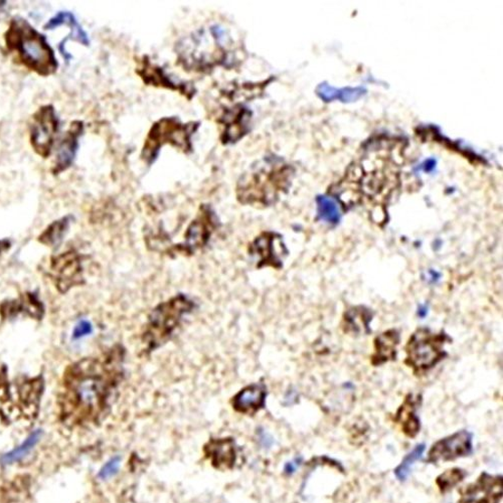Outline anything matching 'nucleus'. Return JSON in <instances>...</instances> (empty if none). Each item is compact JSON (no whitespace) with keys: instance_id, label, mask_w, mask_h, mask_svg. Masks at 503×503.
Returning <instances> with one entry per match:
<instances>
[{"instance_id":"nucleus-34","label":"nucleus","mask_w":503,"mask_h":503,"mask_svg":"<svg viewBox=\"0 0 503 503\" xmlns=\"http://www.w3.org/2000/svg\"><path fill=\"white\" fill-rule=\"evenodd\" d=\"M299 465H300V463H299L298 459L288 462L287 464V467H285V472H287L288 474L296 472L297 469L299 468Z\"/></svg>"},{"instance_id":"nucleus-19","label":"nucleus","mask_w":503,"mask_h":503,"mask_svg":"<svg viewBox=\"0 0 503 503\" xmlns=\"http://www.w3.org/2000/svg\"><path fill=\"white\" fill-rule=\"evenodd\" d=\"M62 25L69 26L70 34L59 44L58 49L65 63L69 64L73 59V55L65 50L66 42L73 40L85 46H89L91 42L87 33L83 30L77 18L71 12H59L45 24L44 30L53 31Z\"/></svg>"},{"instance_id":"nucleus-8","label":"nucleus","mask_w":503,"mask_h":503,"mask_svg":"<svg viewBox=\"0 0 503 503\" xmlns=\"http://www.w3.org/2000/svg\"><path fill=\"white\" fill-rule=\"evenodd\" d=\"M221 222L211 205H201L185 233V241L167 249V255L193 256L206 248Z\"/></svg>"},{"instance_id":"nucleus-3","label":"nucleus","mask_w":503,"mask_h":503,"mask_svg":"<svg viewBox=\"0 0 503 503\" xmlns=\"http://www.w3.org/2000/svg\"><path fill=\"white\" fill-rule=\"evenodd\" d=\"M230 43V36L220 25L201 28L176 43V64L188 72L202 74H210L216 66L232 68Z\"/></svg>"},{"instance_id":"nucleus-21","label":"nucleus","mask_w":503,"mask_h":503,"mask_svg":"<svg viewBox=\"0 0 503 503\" xmlns=\"http://www.w3.org/2000/svg\"><path fill=\"white\" fill-rule=\"evenodd\" d=\"M400 343V335L397 330H387L375 340V354L372 362L379 366L393 360L397 356V347Z\"/></svg>"},{"instance_id":"nucleus-31","label":"nucleus","mask_w":503,"mask_h":503,"mask_svg":"<svg viewBox=\"0 0 503 503\" xmlns=\"http://www.w3.org/2000/svg\"><path fill=\"white\" fill-rule=\"evenodd\" d=\"M121 465V458L119 457L111 458L99 472V477L102 479H109L114 476H116Z\"/></svg>"},{"instance_id":"nucleus-33","label":"nucleus","mask_w":503,"mask_h":503,"mask_svg":"<svg viewBox=\"0 0 503 503\" xmlns=\"http://www.w3.org/2000/svg\"><path fill=\"white\" fill-rule=\"evenodd\" d=\"M421 166L424 172L431 173L436 167V160L433 158L427 159Z\"/></svg>"},{"instance_id":"nucleus-36","label":"nucleus","mask_w":503,"mask_h":503,"mask_svg":"<svg viewBox=\"0 0 503 503\" xmlns=\"http://www.w3.org/2000/svg\"><path fill=\"white\" fill-rule=\"evenodd\" d=\"M427 310L426 308L421 307L419 310V316L424 317L426 316Z\"/></svg>"},{"instance_id":"nucleus-23","label":"nucleus","mask_w":503,"mask_h":503,"mask_svg":"<svg viewBox=\"0 0 503 503\" xmlns=\"http://www.w3.org/2000/svg\"><path fill=\"white\" fill-rule=\"evenodd\" d=\"M416 404L410 395L396 414V422L401 425L403 432L409 438H415L420 432V419L417 416Z\"/></svg>"},{"instance_id":"nucleus-10","label":"nucleus","mask_w":503,"mask_h":503,"mask_svg":"<svg viewBox=\"0 0 503 503\" xmlns=\"http://www.w3.org/2000/svg\"><path fill=\"white\" fill-rule=\"evenodd\" d=\"M30 142L35 153L44 159L53 153L55 137L60 128V119L55 106L47 104L37 109L30 122Z\"/></svg>"},{"instance_id":"nucleus-5","label":"nucleus","mask_w":503,"mask_h":503,"mask_svg":"<svg viewBox=\"0 0 503 503\" xmlns=\"http://www.w3.org/2000/svg\"><path fill=\"white\" fill-rule=\"evenodd\" d=\"M196 303L184 293H178L166 301L160 302L150 311L141 334V343L146 354L163 347L173 337L185 317L196 308Z\"/></svg>"},{"instance_id":"nucleus-28","label":"nucleus","mask_w":503,"mask_h":503,"mask_svg":"<svg viewBox=\"0 0 503 503\" xmlns=\"http://www.w3.org/2000/svg\"><path fill=\"white\" fill-rule=\"evenodd\" d=\"M372 320L371 312L364 307H356L346 313V327L354 332H368L369 321Z\"/></svg>"},{"instance_id":"nucleus-24","label":"nucleus","mask_w":503,"mask_h":503,"mask_svg":"<svg viewBox=\"0 0 503 503\" xmlns=\"http://www.w3.org/2000/svg\"><path fill=\"white\" fill-rule=\"evenodd\" d=\"M74 216L71 215L61 217L46 226V229L39 236L37 241L46 246H58L64 240L66 233L69 232Z\"/></svg>"},{"instance_id":"nucleus-30","label":"nucleus","mask_w":503,"mask_h":503,"mask_svg":"<svg viewBox=\"0 0 503 503\" xmlns=\"http://www.w3.org/2000/svg\"><path fill=\"white\" fill-rule=\"evenodd\" d=\"M467 471L460 468H452L446 470L436 479L438 488L442 493L450 491L453 488L457 487L465 478H467Z\"/></svg>"},{"instance_id":"nucleus-7","label":"nucleus","mask_w":503,"mask_h":503,"mask_svg":"<svg viewBox=\"0 0 503 503\" xmlns=\"http://www.w3.org/2000/svg\"><path fill=\"white\" fill-rule=\"evenodd\" d=\"M201 126V122L191 121L184 123L178 117H163L154 123L141 150V159L150 166L159 156L160 150L169 145L185 155L194 151L193 136Z\"/></svg>"},{"instance_id":"nucleus-32","label":"nucleus","mask_w":503,"mask_h":503,"mask_svg":"<svg viewBox=\"0 0 503 503\" xmlns=\"http://www.w3.org/2000/svg\"><path fill=\"white\" fill-rule=\"evenodd\" d=\"M93 327L91 322L87 320H82L77 326H75L73 331V338L79 339L84 337H87L92 334Z\"/></svg>"},{"instance_id":"nucleus-20","label":"nucleus","mask_w":503,"mask_h":503,"mask_svg":"<svg viewBox=\"0 0 503 503\" xmlns=\"http://www.w3.org/2000/svg\"><path fill=\"white\" fill-rule=\"evenodd\" d=\"M267 397V387L263 383H254L245 387L232 398L236 412L253 415L263 409Z\"/></svg>"},{"instance_id":"nucleus-6","label":"nucleus","mask_w":503,"mask_h":503,"mask_svg":"<svg viewBox=\"0 0 503 503\" xmlns=\"http://www.w3.org/2000/svg\"><path fill=\"white\" fill-rule=\"evenodd\" d=\"M44 390L43 376L21 377L9 382L4 367L0 369V415L8 421L34 419L39 413Z\"/></svg>"},{"instance_id":"nucleus-29","label":"nucleus","mask_w":503,"mask_h":503,"mask_svg":"<svg viewBox=\"0 0 503 503\" xmlns=\"http://www.w3.org/2000/svg\"><path fill=\"white\" fill-rule=\"evenodd\" d=\"M317 215L320 220L329 224L340 221V211L337 204L331 197L319 196L317 198Z\"/></svg>"},{"instance_id":"nucleus-11","label":"nucleus","mask_w":503,"mask_h":503,"mask_svg":"<svg viewBox=\"0 0 503 503\" xmlns=\"http://www.w3.org/2000/svg\"><path fill=\"white\" fill-rule=\"evenodd\" d=\"M83 255L75 250L62 253L51 260L50 277L60 293L85 284Z\"/></svg>"},{"instance_id":"nucleus-2","label":"nucleus","mask_w":503,"mask_h":503,"mask_svg":"<svg viewBox=\"0 0 503 503\" xmlns=\"http://www.w3.org/2000/svg\"><path fill=\"white\" fill-rule=\"evenodd\" d=\"M291 175V167L277 157L257 160L236 183V201L253 207L271 206L277 203L281 193L287 191Z\"/></svg>"},{"instance_id":"nucleus-27","label":"nucleus","mask_w":503,"mask_h":503,"mask_svg":"<svg viewBox=\"0 0 503 503\" xmlns=\"http://www.w3.org/2000/svg\"><path fill=\"white\" fill-rule=\"evenodd\" d=\"M426 451L425 444H417L413 450L406 455L400 464L397 465L394 470L395 477L397 480L405 481L409 478L410 473L414 468L416 462L423 458V455Z\"/></svg>"},{"instance_id":"nucleus-12","label":"nucleus","mask_w":503,"mask_h":503,"mask_svg":"<svg viewBox=\"0 0 503 503\" xmlns=\"http://www.w3.org/2000/svg\"><path fill=\"white\" fill-rule=\"evenodd\" d=\"M248 253L251 257L257 259L256 268H283V259L288 255L287 246L283 243L282 236L267 231L262 232L249 244Z\"/></svg>"},{"instance_id":"nucleus-16","label":"nucleus","mask_w":503,"mask_h":503,"mask_svg":"<svg viewBox=\"0 0 503 503\" xmlns=\"http://www.w3.org/2000/svg\"><path fill=\"white\" fill-rule=\"evenodd\" d=\"M502 491V477L483 472L476 482L461 491L458 503H499Z\"/></svg>"},{"instance_id":"nucleus-18","label":"nucleus","mask_w":503,"mask_h":503,"mask_svg":"<svg viewBox=\"0 0 503 503\" xmlns=\"http://www.w3.org/2000/svg\"><path fill=\"white\" fill-rule=\"evenodd\" d=\"M85 125L81 120H74L61 141L56 154L55 165L51 169L54 176H59L68 170L74 164L77 156L80 141L84 135Z\"/></svg>"},{"instance_id":"nucleus-25","label":"nucleus","mask_w":503,"mask_h":503,"mask_svg":"<svg viewBox=\"0 0 503 503\" xmlns=\"http://www.w3.org/2000/svg\"><path fill=\"white\" fill-rule=\"evenodd\" d=\"M208 455L217 468H231L236 459L235 445L231 439L213 441L208 448Z\"/></svg>"},{"instance_id":"nucleus-22","label":"nucleus","mask_w":503,"mask_h":503,"mask_svg":"<svg viewBox=\"0 0 503 503\" xmlns=\"http://www.w3.org/2000/svg\"><path fill=\"white\" fill-rule=\"evenodd\" d=\"M316 92L317 96L327 103L334 100L343 103L356 102L367 94V90L363 87L337 89L327 82L319 84Z\"/></svg>"},{"instance_id":"nucleus-35","label":"nucleus","mask_w":503,"mask_h":503,"mask_svg":"<svg viewBox=\"0 0 503 503\" xmlns=\"http://www.w3.org/2000/svg\"><path fill=\"white\" fill-rule=\"evenodd\" d=\"M12 248V243L11 241H8L7 239L0 240V257H2V255Z\"/></svg>"},{"instance_id":"nucleus-17","label":"nucleus","mask_w":503,"mask_h":503,"mask_svg":"<svg viewBox=\"0 0 503 503\" xmlns=\"http://www.w3.org/2000/svg\"><path fill=\"white\" fill-rule=\"evenodd\" d=\"M20 316L35 320L45 317V306L37 292H25L16 299L5 300L0 305V317L12 320Z\"/></svg>"},{"instance_id":"nucleus-9","label":"nucleus","mask_w":503,"mask_h":503,"mask_svg":"<svg viewBox=\"0 0 503 503\" xmlns=\"http://www.w3.org/2000/svg\"><path fill=\"white\" fill-rule=\"evenodd\" d=\"M444 334L435 335L429 329L417 330L406 347V364L416 373L428 371L446 356Z\"/></svg>"},{"instance_id":"nucleus-15","label":"nucleus","mask_w":503,"mask_h":503,"mask_svg":"<svg viewBox=\"0 0 503 503\" xmlns=\"http://www.w3.org/2000/svg\"><path fill=\"white\" fill-rule=\"evenodd\" d=\"M473 452V435L467 430L454 433L433 444L428 453V462L453 461L469 457Z\"/></svg>"},{"instance_id":"nucleus-13","label":"nucleus","mask_w":503,"mask_h":503,"mask_svg":"<svg viewBox=\"0 0 503 503\" xmlns=\"http://www.w3.org/2000/svg\"><path fill=\"white\" fill-rule=\"evenodd\" d=\"M253 112L244 103L226 107L216 122L222 127L220 140L223 146L238 144L251 130Z\"/></svg>"},{"instance_id":"nucleus-26","label":"nucleus","mask_w":503,"mask_h":503,"mask_svg":"<svg viewBox=\"0 0 503 503\" xmlns=\"http://www.w3.org/2000/svg\"><path fill=\"white\" fill-rule=\"evenodd\" d=\"M42 435L43 432L41 430L32 433L20 446L4 455L2 458L3 464L9 465L24 459L35 448V446L39 443Z\"/></svg>"},{"instance_id":"nucleus-14","label":"nucleus","mask_w":503,"mask_h":503,"mask_svg":"<svg viewBox=\"0 0 503 503\" xmlns=\"http://www.w3.org/2000/svg\"><path fill=\"white\" fill-rule=\"evenodd\" d=\"M136 74L147 86L176 91L186 97L187 100H192L196 94V89L193 84L176 82L173 78H170V75L161 66L153 64L147 55L142 56L138 61Z\"/></svg>"},{"instance_id":"nucleus-4","label":"nucleus","mask_w":503,"mask_h":503,"mask_svg":"<svg viewBox=\"0 0 503 503\" xmlns=\"http://www.w3.org/2000/svg\"><path fill=\"white\" fill-rule=\"evenodd\" d=\"M5 49L14 60L41 77H50L59 69V61L46 35L25 18L15 16L4 35Z\"/></svg>"},{"instance_id":"nucleus-1","label":"nucleus","mask_w":503,"mask_h":503,"mask_svg":"<svg viewBox=\"0 0 503 503\" xmlns=\"http://www.w3.org/2000/svg\"><path fill=\"white\" fill-rule=\"evenodd\" d=\"M126 349L120 344L98 357H84L65 368L60 393L65 419H94L106 409L125 378Z\"/></svg>"}]
</instances>
